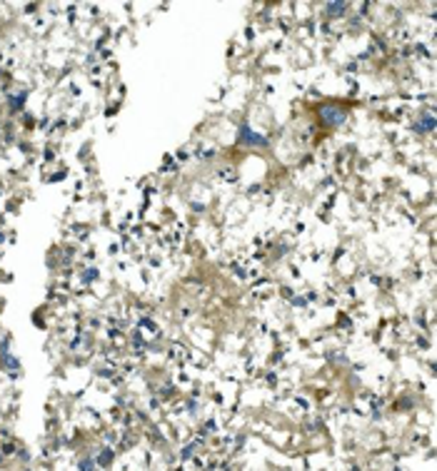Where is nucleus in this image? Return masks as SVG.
Listing matches in <instances>:
<instances>
[{"label":"nucleus","instance_id":"f03ea898","mask_svg":"<svg viewBox=\"0 0 437 471\" xmlns=\"http://www.w3.org/2000/svg\"><path fill=\"white\" fill-rule=\"evenodd\" d=\"M240 142H242V145H265L267 140H265L262 135H258V132H253V130L245 125V128L240 130Z\"/></svg>","mask_w":437,"mask_h":471},{"label":"nucleus","instance_id":"7ed1b4c3","mask_svg":"<svg viewBox=\"0 0 437 471\" xmlns=\"http://www.w3.org/2000/svg\"><path fill=\"white\" fill-rule=\"evenodd\" d=\"M417 128H420V132H427V130L435 128V120H432V117H427V120H425V123H420Z\"/></svg>","mask_w":437,"mask_h":471},{"label":"nucleus","instance_id":"f257e3e1","mask_svg":"<svg viewBox=\"0 0 437 471\" xmlns=\"http://www.w3.org/2000/svg\"><path fill=\"white\" fill-rule=\"evenodd\" d=\"M345 117H348V112L340 110V107H332V105H322V107H320V120H322L327 128H337V125H343Z\"/></svg>","mask_w":437,"mask_h":471},{"label":"nucleus","instance_id":"20e7f679","mask_svg":"<svg viewBox=\"0 0 437 471\" xmlns=\"http://www.w3.org/2000/svg\"><path fill=\"white\" fill-rule=\"evenodd\" d=\"M327 10H330V13H343V10H345V3H330Z\"/></svg>","mask_w":437,"mask_h":471}]
</instances>
